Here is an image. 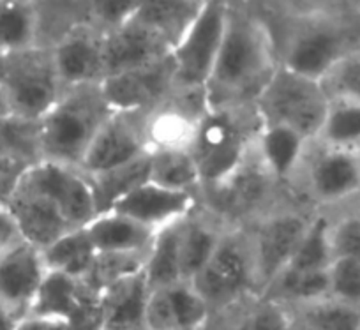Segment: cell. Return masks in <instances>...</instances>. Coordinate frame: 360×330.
<instances>
[{
	"label": "cell",
	"mask_w": 360,
	"mask_h": 330,
	"mask_svg": "<svg viewBox=\"0 0 360 330\" xmlns=\"http://www.w3.org/2000/svg\"><path fill=\"white\" fill-rule=\"evenodd\" d=\"M279 69L272 32L251 0H230L223 43L205 87L207 106L252 104Z\"/></svg>",
	"instance_id": "cell-1"
},
{
	"label": "cell",
	"mask_w": 360,
	"mask_h": 330,
	"mask_svg": "<svg viewBox=\"0 0 360 330\" xmlns=\"http://www.w3.org/2000/svg\"><path fill=\"white\" fill-rule=\"evenodd\" d=\"M269 25L279 65L320 82L328 69L360 48V20L349 9L290 15L251 0Z\"/></svg>",
	"instance_id": "cell-2"
},
{
	"label": "cell",
	"mask_w": 360,
	"mask_h": 330,
	"mask_svg": "<svg viewBox=\"0 0 360 330\" xmlns=\"http://www.w3.org/2000/svg\"><path fill=\"white\" fill-rule=\"evenodd\" d=\"M110 113L99 83L64 89L57 103L39 119L43 159L79 168L90 141Z\"/></svg>",
	"instance_id": "cell-3"
},
{
	"label": "cell",
	"mask_w": 360,
	"mask_h": 330,
	"mask_svg": "<svg viewBox=\"0 0 360 330\" xmlns=\"http://www.w3.org/2000/svg\"><path fill=\"white\" fill-rule=\"evenodd\" d=\"M259 129L262 120L255 104L207 106L193 144L202 189L223 180L245 161L255 148Z\"/></svg>",
	"instance_id": "cell-4"
},
{
	"label": "cell",
	"mask_w": 360,
	"mask_h": 330,
	"mask_svg": "<svg viewBox=\"0 0 360 330\" xmlns=\"http://www.w3.org/2000/svg\"><path fill=\"white\" fill-rule=\"evenodd\" d=\"M286 198L292 196L266 170L255 145L238 168L200 191V207L224 228H245Z\"/></svg>",
	"instance_id": "cell-5"
},
{
	"label": "cell",
	"mask_w": 360,
	"mask_h": 330,
	"mask_svg": "<svg viewBox=\"0 0 360 330\" xmlns=\"http://www.w3.org/2000/svg\"><path fill=\"white\" fill-rule=\"evenodd\" d=\"M318 212L311 205L286 198L245 227L255 260L258 295L288 265Z\"/></svg>",
	"instance_id": "cell-6"
},
{
	"label": "cell",
	"mask_w": 360,
	"mask_h": 330,
	"mask_svg": "<svg viewBox=\"0 0 360 330\" xmlns=\"http://www.w3.org/2000/svg\"><path fill=\"white\" fill-rule=\"evenodd\" d=\"M252 104L262 124L292 127L313 141L320 133L330 101L318 80L279 65Z\"/></svg>",
	"instance_id": "cell-7"
},
{
	"label": "cell",
	"mask_w": 360,
	"mask_h": 330,
	"mask_svg": "<svg viewBox=\"0 0 360 330\" xmlns=\"http://www.w3.org/2000/svg\"><path fill=\"white\" fill-rule=\"evenodd\" d=\"M288 193L318 210L349 200L360 193V154L311 141Z\"/></svg>",
	"instance_id": "cell-8"
},
{
	"label": "cell",
	"mask_w": 360,
	"mask_h": 330,
	"mask_svg": "<svg viewBox=\"0 0 360 330\" xmlns=\"http://www.w3.org/2000/svg\"><path fill=\"white\" fill-rule=\"evenodd\" d=\"M210 309L221 311L258 297L255 260L245 228H226L198 276L191 281Z\"/></svg>",
	"instance_id": "cell-9"
},
{
	"label": "cell",
	"mask_w": 360,
	"mask_h": 330,
	"mask_svg": "<svg viewBox=\"0 0 360 330\" xmlns=\"http://www.w3.org/2000/svg\"><path fill=\"white\" fill-rule=\"evenodd\" d=\"M0 89L15 115L30 120L46 115L64 92L51 50L32 46L0 55Z\"/></svg>",
	"instance_id": "cell-10"
},
{
	"label": "cell",
	"mask_w": 360,
	"mask_h": 330,
	"mask_svg": "<svg viewBox=\"0 0 360 330\" xmlns=\"http://www.w3.org/2000/svg\"><path fill=\"white\" fill-rule=\"evenodd\" d=\"M228 8L230 0H205L195 22L173 46L175 90L205 92L223 43Z\"/></svg>",
	"instance_id": "cell-11"
},
{
	"label": "cell",
	"mask_w": 360,
	"mask_h": 330,
	"mask_svg": "<svg viewBox=\"0 0 360 330\" xmlns=\"http://www.w3.org/2000/svg\"><path fill=\"white\" fill-rule=\"evenodd\" d=\"M29 315L60 319L72 330H101V290L89 279L48 270Z\"/></svg>",
	"instance_id": "cell-12"
},
{
	"label": "cell",
	"mask_w": 360,
	"mask_h": 330,
	"mask_svg": "<svg viewBox=\"0 0 360 330\" xmlns=\"http://www.w3.org/2000/svg\"><path fill=\"white\" fill-rule=\"evenodd\" d=\"M99 87L112 113L147 115L175 92L172 53L154 64L106 76Z\"/></svg>",
	"instance_id": "cell-13"
},
{
	"label": "cell",
	"mask_w": 360,
	"mask_h": 330,
	"mask_svg": "<svg viewBox=\"0 0 360 330\" xmlns=\"http://www.w3.org/2000/svg\"><path fill=\"white\" fill-rule=\"evenodd\" d=\"M16 187L37 191L55 201L72 228H83L98 215L89 177L76 166L39 161L23 175Z\"/></svg>",
	"instance_id": "cell-14"
},
{
	"label": "cell",
	"mask_w": 360,
	"mask_h": 330,
	"mask_svg": "<svg viewBox=\"0 0 360 330\" xmlns=\"http://www.w3.org/2000/svg\"><path fill=\"white\" fill-rule=\"evenodd\" d=\"M145 115L110 113L86 148L79 170L98 173L127 165L147 154Z\"/></svg>",
	"instance_id": "cell-15"
},
{
	"label": "cell",
	"mask_w": 360,
	"mask_h": 330,
	"mask_svg": "<svg viewBox=\"0 0 360 330\" xmlns=\"http://www.w3.org/2000/svg\"><path fill=\"white\" fill-rule=\"evenodd\" d=\"M173 44L162 34L133 18L126 25L105 34L103 41V80L131 69L154 64L168 57Z\"/></svg>",
	"instance_id": "cell-16"
},
{
	"label": "cell",
	"mask_w": 360,
	"mask_h": 330,
	"mask_svg": "<svg viewBox=\"0 0 360 330\" xmlns=\"http://www.w3.org/2000/svg\"><path fill=\"white\" fill-rule=\"evenodd\" d=\"M46 272L43 253L29 242L0 255V304L22 319L32 309Z\"/></svg>",
	"instance_id": "cell-17"
},
{
	"label": "cell",
	"mask_w": 360,
	"mask_h": 330,
	"mask_svg": "<svg viewBox=\"0 0 360 330\" xmlns=\"http://www.w3.org/2000/svg\"><path fill=\"white\" fill-rule=\"evenodd\" d=\"M212 309L189 281L150 290L145 330H202Z\"/></svg>",
	"instance_id": "cell-18"
},
{
	"label": "cell",
	"mask_w": 360,
	"mask_h": 330,
	"mask_svg": "<svg viewBox=\"0 0 360 330\" xmlns=\"http://www.w3.org/2000/svg\"><path fill=\"white\" fill-rule=\"evenodd\" d=\"M200 207V194L175 191L147 180L124 196L112 210L127 215L138 223L159 231L166 224L179 221Z\"/></svg>",
	"instance_id": "cell-19"
},
{
	"label": "cell",
	"mask_w": 360,
	"mask_h": 330,
	"mask_svg": "<svg viewBox=\"0 0 360 330\" xmlns=\"http://www.w3.org/2000/svg\"><path fill=\"white\" fill-rule=\"evenodd\" d=\"M103 41L105 34L82 23L51 48L62 89L101 82Z\"/></svg>",
	"instance_id": "cell-20"
},
{
	"label": "cell",
	"mask_w": 360,
	"mask_h": 330,
	"mask_svg": "<svg viewBox=\"0 0 360 330\" xmlns=\"http://www.w3.org/2000/svg\"><path fill=\"white\" fill-rule=\"evenodd\" d=\"M9 208L13 210L25 242L32 244L37 249H46L57 239L75 230L68 223V219L60 212V208L44 194L27 187H16L15 193L8 200Z\"/></svg>",
	"instance_id": "cell-21"
},
{
	"label": "cell",
	"mask_w": 360,
	"mask_h": 330,
	"mask_svg": "<svg viewBox=\"0 0 360 330\" xmlns=\"http://www.w3.org/2000/svg\"><path fill=\"white\" fill-rule=\"evenodd\" d=\"M148 295L145 267L106 284L101 290V330H145Z\"/></svg>",
	"instance_id": "cell-22"
},
{
	"label": "cell",
	"mask_w": 360,
	"mask_h": 330,
	"mask_svg": "<svg viewBox=\"0 0 360 330\" xmlns=\"http://www.w3.org/2000/svg\"><path fill=\"white\" fill-rule=\"evenodd\" d=\"M311 141L295 129L279 124H262L256 152L272 177L288 191Z\"/></svg>",
	"instance_id": "cell-23"
},
{
	"label": "cell",
	"mask_w": 360,
	"mask_h": 330,
	"mask_svg": "<svg viewBox=\"0 0 360 330\" xmlns=\"http://www.w3.org/2000/svg\"><path fill=\"white\" fill-rule=\"evenodd\" d=\"M226 228L214 217L205 208L198 207L186 215L180 223L179 235V256H180V276L182 281L191 283L216 246L219 244Z\"/></svg>",
	"instance_id": "cell-24"
},
{
	"label": "cell",
	"mask_w": 360,
	"mask_h": 330,
	"mask_svg": "<svg viewBox=\"0 0 360 330\" xmlns=\"http://www.w3.org/2000/svg\"><path fill=\"white\" fill-rule=\"evenodd\" d=\"M89 237L98 253L148 255L158 231L115 210L103 212L86 224Z\"/></svg>",
	"instance_id": "cell-25"
},
{
	"label": "cell",
	"mask_w": 360,
	"mask_h": 330,
	"mask_svg": "<svg viewBox=\"0 0 360 330\" xmlns=\"http://www.w3.org/2000/svg\"><path fill=\"white\" fill-rule=\"evenodd\" d=\"M292 318L288 307L258 295L214 311L202 330H285Z\"/></svg>",
	"instance_id": "cell-26"
},
{
	"label": "cell",
	"mask_w": 360,
	"mask_h": 330,
	"mask_svg": "<svg viewBox=\"0 0 360 330\" xmlns=\"http://www.w3.org/2000/svg\"><path fill=\"white\" fill-rule=\"evenodd\" d=\"M86 175V173H85ZM89 182L92 186L96 198L98 214L108 212L119 203L124 196L133 193L136 187L150 179V159L148 152L127 165L117 168L105 170V172L89 173Z\"/></svg>",
	"instance_id": "cell-27"
},
{
	"label": "cell",
	"mask_w": 360,
	"mask_h": 330,
	"mask_svg": "<svg viewBox=\"0 0 360 330\" xmlns=\"http://www.w3.org/2000/svg\"><path fill=\"white\" fill-rule=\"evenodd\" d=\"M41 253L48 270H57L82 279L90 276L98 256L85 227L68 231Z\"/></svg>",
	"instance_id": "cell-28"
},
{
	"label": "cell",
	"mask_w": 360,
	"mask_h": 330,
	"mask_svg": "<svg viewBox=\"0 0 360 330\" xmlns=\"http://www.w3.org/2000/svg\"><path fill=\"white\" fill-rule=\"evenodd\" d=\"M205 0H143L134 18L152 27L175 46L202 11Z\"/></svg>",
	"instance_id": "cell-29"
},
{
	"label": "cell",
	"mask_w": 360,
	"mask_h": 330,
	"mask_svg": "<svg viewBox=\"0 0 360 330\" xmlns=\"http://www.w3.org/2000/svg\"><path fill=\"white\" fill-rule=\"evenodd\" d=\"M152 182L175 191L198 193L202 189V177L191 151L159 148L148 151Z\"/></svg>",
	"instance_id": "cell-30"
},
{
	"label": "cell",
	"mask_w": 360,
	"mask_h": 330,
	"mask_svg": "<svg viewBox=\"0 0 360 330\" xmlns=\"http://www.w3.org/2000/svg\"><path fill=\"white\" fill-rule=\"evenodd\" d=\"M182 219L161 228L152 241L147 262H145V276H147L150 290L169 286V284L182 281L179 256V235Z\"/></svg>",
	"instance_id": "cell-31"
},
{
	"label": "cell",
	"mask_w": 360,
	"mask_h": 330,
	"mask_svg": "<svg viewBox=\"0 0 360 330\" xmlns=\"http://www.w3.org/2000/svg\"><path fill=\"white\" fill-rule=\"evenodd\" d=\"M32 4L36 13V46L51 50L62 37L83 23L79 0H32Z\"/></svg>",
	"instance_id": "cell-32"
},
{
	"label": "cell",
	"mask_w": 360,
	"mask_h": 330,
	"mask_svg": "<svg viewBox=\"0 0 360 330\" xmlns=\"http://www.w3.org/2000/svg\"><path fill=\"white\" fill-rule=\"evenodd\" d=\"M36 46V13L30 0H0V55Z\"/></svg>",
	"instance_id": "cell-33"
},
{
	"label": "cell",
	"mask_w": 360,
	"mask_h": 330,
	"mask_svg": "<svg viewBox=\"0 0 360 330\" xmlns=\"http://www.w3.org/2000/svg\"><path fill=\"white\" fill-rule=\"evenodd\" d=\"M313 141L360 154V104L330 101L320 133Z\"/></svg>",
	"instance_id": "cell-34"
},
{
	"label": "cell",
	"mask_w": 360,
	"mask_h": 330,
	"mask_svg": "<svg viewBox=\"0 0 360 330\" xmlns=\"http://www.w3.org/2000/svg\"><path fill=\"white\" fill-rule=\"evenodd\" d=\"M332 258L349 256L360 262V193L325 210Z\"/></svg>",
	"instance_id": "cell-35"
},
{
	"label": "cell",
	"mask_w": 360,
	"mask_h": 330,
	"mask_svg": "<svg viewBox=\"0 0 360 330\" xmlns=\"http://www.w3.org/2000/svg\"><path fill=\"white\" fill-rule=\"evenodd\" d=\"M20 159L37 165L43 161L39 145V120L9 115L0 122V159Z\"/></svg>",
	"instance_id": "cell-36"
},
{
	"label": "cell",
	"mask_w": 360,
	"mask_h": 330,
	"mask_svg": "<svg viewBox=\"0 0 360 330\" xmlns=\"http://www.w3.org/2000/svg\"><path fill=\"white\" fill-rule=\"evenodd\" d=\"M293 316L313 330H360V307L325 297L293 309Z\"/></svg>",
	"instance_id": "cell-37"
},
{
	"label": "cell",
	"mask_w": 360,
	"mask_h": 330,
	"mask_svg": "<svg viewBox=\"0 0 360 330\" xmlns=\"http://www.w3.org/2000/svg\"><path fill=\"white\" fill-rule=\"evenodd\" d=\"M83 23L108 34L126 25L140 11L143 0H79Z\"/></svg>",
	"instance_id": "cell-38"
},
{
	"label": "cell",
	"mask_w": 360,
	"mask_h": 330,
	"mask_svg": "<svg viewBox=\"0 0 360 330\" xmlns=\"http://www.w3.org/2000/svg\"><path fill=\"white\" fill-rule=\"evenodd\" d=\"M320 83L328 101L360 104V48L335 62Z\"/></svg>",
	"instance_id": "cell-39"
},
{
	"label": "cell",
	"mask_w": 360,
	"mask_h": 330,
	"mask_svg": "<svg viewBox=\"0 0 360 330\" xmlns=\"http://www.w3.org/2000/svg\"><path fill=\"white\" fill-rule=\"evenodd\" d=\"M330 295L345 304L360 307V262L349 256H334L328 265Z\"/></svg>",
	"instance_id": "cell-40"
},
{
	"label": "cell",
	"mask_w": 360,
	"mask_h": 330,
	"mask_svg": "<svg viewBox=\"0 0 360 330\" xmlns=\"http://www.w3.org/2000/svg\"><path fill=\"white\" fill-rule=\"evenodd\" d=\"M263 4L290 15H311L349 9V0H259Z\"/></svg>",
	"instance_id": "cell-41"
},
{
	"label": "cell",
	"mask_w": 360,
	"mask_h": 330,
	"mask_svg": "<svg viewBox=\"0 0 360 330\" xmlns=\"http://www.w3.org/2000/svg\"><path fill=\"white\" fill-rule=\"evenodd\" d=\"M23 242H25V237L18 224V219L15 217L8 205L0 203V255L11 251Z\"/></svg>",
	"instance_id": "cell-42"
},
{
	"label": "cell",
	"mask_w": 360,
	"mask_h": 330,
	"mask_svg": "<svg viewBox=\"0 0 360 330\" xmlns=\"http://www.w3.org/2000/svg\"><path fill=\"white\" fill-rule=\"evenodd\" d=\"M16 330H72L68 323L46 316L27 315L18 322Z\"/></svg>",
	"instance_id": "cell-43"
},
{
	"label": "cell",
	"mask_w": 360,
	"mask_h": 330,
	"mask_svg": "<svg viewBox=\"0 0 360 330\" xmlns=\"http://www.w3.org/2000/svg\"><path fill=\"white\" fill-rule=\"evenodd\" d=\"M20 319L0 304V330H16Z\"/></svg>",
	"instance_id": "cell-44"
},
{
	"label": "cell",
	"mask_w": 360,
	"mask_h": 330,
	"mask_svg": "<svg viewBox=\"0 0 360 330\" xmlns=\"http://www.w3.org/2000/svg\"><path fill=\"white\" fill-rule=\"evenodd\" d=\"M9 115H13V108L11 104H9V99L4 94V90L0 89V122L4 119H8Z\"/></svg>",
	"instance_id": "cell-45"
},
{
	"label": "cell",
	"mask_w": 360,
	"mask_h": 330,
	"mask_svg": "<svg viewBox=\"0 0 360 330\" xmlns=\"http://www.w3.org/2000/svg\"><path fill=\"white\" fill-rule=\"evenodd\" d=\"M292 315H293V312H292ZM285 330H313V329H311V326L307 325V323H304L302 319H299V318H297V316H293L292 322H290L288 325H286Z\"/></svg>",
	"instance_id": "cell-46"
},
{
	"label": "cell",
	"mask_w": 360,
	"mask_h": 330,
	"mask_svg": "<svg viewBox=\"0 0 360 330\" xmlns=\"http://www.w3.org/2000/svg\"><path fill=\"white\" fill-rule=\"evenodd\" d=\"M349 8H352V11L355 13L360 20V0H349Z\"/></svg>",
	"instance_id": "cell-47"
},
{
	"label": "cell",
	"mask_w": 360,
	"mask_h": 330,
	"mask_svg": "<svg viewBox=\"0 0 360 330\" xmlns=\"http://www.w3.org/2000/svg\"><path fill=\"white\" fill-rule=\"evenodd\" d=\"M30 2H32V0H30Z\"/></svg>",
	"instance_id": "cell-48"
}]
</instances>
